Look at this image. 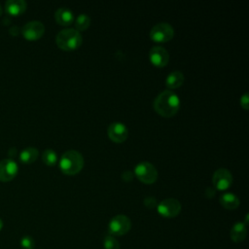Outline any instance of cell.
Instances as JSON below:
<instances>
[{
    "label": "cell",
    "mask_w": 249,
    "mask_h": 249,
    "mask_svg": "<svg viewBox=\"0 0 249 249\" xmlns=\"http://www.w3.org/2000/svg\"><path fill=\"white\" fill-rule=\"evenodd\" d=\"M154 109L160 116L169 118L174 116L180 107V99L171 89H165L160 92L154 100Z\"/></svg>",
    "instance_id": "6da1fadb"
},
{
    "label": "cell",
    "mask_w": 249,
    "mask_h": 249,
    "mask_svg": "<svg viewBox=\"0 0 249 249\" xmlns=\"http://www.w3.org/2000/svg\"><path fill=\"white\" fill-rule=\"evenodd\" d=\"M104 248L105 249H120V243L114 236L107 235L104 238Z\"/></svg>",
    "instance_id": "44dd1931"
},
{
    "label": "cell",
    "mask_w": 249,
    "mask_h": 249,
    "mask_svg": "<svg viewBox=\"0 0 249 249\" xmlns=\"http://www.w3.org/2000/svg\"><path fill=\"white\" fill-rule=\"evenodd\" d=\"M3 226H4V223H3V221H2V219L0 218V231L3 229Z\"/></svg>",
    "instance_id": "484cf974"
},
{
    "label": "cell",
    "mask_w": 249,
    "mask_h": 249,
    "mask_svg": "<svg viewBox=\"0 0 249 249\" xmlns=\"http://www.w3.org/2000/svg\"><path fill=\"white\" fill-rule=\"evenodd\" d=\"M107 133L109 138L114 142H123L127 138V127L120 122H114L108 125Z\"/></svg>",
    "instance_id": "8fae6325"
},
{
    "label": "cell",
    "mask_w": 249,
    "mask_h": 249,
    "mask_svg": "<svg viewBox=\"0 0 249 249\" xmlns=\"http://www.w3.org/2000/svg\"><path fill=\"white\" fill-rule=\"evenodd\" d=\"M54 19L58 24L69 25L74 20V15L70 9L66 7H61L55 11Z\"/></svg>",
    "instance_id": "4fadbf2b"
},
{
    "label": "cell",
    "mask_w": 249,
    "mask_h": 249,
    "mask_svg": "<svg viewBox=\"0 0 249 249\" xmlns=\"http://www.w3.org/2000/svg\"><path fill=\"white\" fill-rule=\"evenodd\" d=\"M134 172L140 181L147 183V184L154 183L158 178L157 168L149 161L139 162L135 166Z\"/></svg>",
    "instance_id": "277c9868"
},
{
    "label": "cell",
    "mask_w": 249,
    "mask_h": 249,
    "mask_svg": "<svg viewBox=\"0 0 249 249\" xmlns=\"http://www.w3.org/2000/svg\"><path fill=\"white\" fill-rule=\"evenodd\" d=\"M213 185L218 190H226L232 183V175L227 168H218L212 177Z\"/></svg>",
    "instance_id": "9c48e42d"
},
{
    "label": "cell",
    "mask_w": 249,
    "mask_h": 249,
    "mask_svg": "<svg viewBox=\"0 0 249 249\" xmlns=\"http://www.w3.org/2000/svg\"><path fill=\"white\" fill-rule=\"evenodd\" d=\"M131 227L130 219L125 215H116L114 216L108 225V230L110 233L114 235H123L125 234Z\"/></svg>",
    "instance_id": "8992f818"
},
{
    "label": "cell",
    "mask_w": 249,
    "mask_h": 249,
    "mask_svg": "<svg viewBox=\"0 0 249 249\" xmlns=\"http://www.w3.org/2000/svg\"><path fill=\"white\" fill-rule=\"evenodd\" d=\"M84 166V158L76 150H68L60 158L59 167L63 173L73 175L81 171Z\"/></svg>",
    "instance_id": "7a4b0ae2"
},
{
    "label": "cell",
    "mask_w": 249,
    "mask_h": 249,
    "mask_svg": "<svg viewBox=\"0 0 249 249\" xmlns=\"http://www.w3.org/2000/svg\"><path fill=\"white\" fill-rule=\"evenodd\" d=\"M144 204L149 207V208H154L156 205H157V200L156 198L152 197V196H148L145 198L144 200Z\"/></svg>",
    "instance_id": "cb8c5ba5"
},
{
    "label": "cell",
    "mask_w": 249,
    "mask_h": 249,
    "mask_svg": "<svg viewBox=\"0 0 249 249\" xmlns=\"http://www.w3.org/2000/svg\"><path fill=\"white\" fill-rule=\"evenodd\" d=\"M43 161L48 165H53L56 162L57 156L56 153L52 149H46L42 154Z\"/></svg>",
    "instance_id": "ffe728a7"
},
{
    "label": "cell",
    "mask_w": 249,
    "mask_h": 249,
    "mask_svg": "<svg viewBox=\"0 0 249 249\" xmlns=\"http://www.w3.org/2000/svg\"><path fill=\"white\" fill-rule=\"evenodd\" d=\"M248 104H249V97H248V92H244L243 95L240 97V105L242 106L243 109H248Z\"/></svg>",
    "instance_id": "603a6c76"
},
{
    "label": "cell",
    "mask_w": 249,
    "mask_h": 249,
    "mask_svg": "<svg viewBox=\"0 0 249 249\" xmlns=\"http://www.w3.org/2000/svg\"><path fill=\"white\" fill-rule=\"evenodd\" d=\"M44 32L45 26L40 20H30L21 28V33L27 40H37L44 34Z\"/></svg>",
    "instance_id": "ba28073f"
},
{
    "label": "cell",
    "mask_w": 249,
    "mask_h": 249,
    "mask_svg": "<svg viewBox=\"0 0 249 249\" xmlns=\"http://www.w3.org/2000/svg\"><path fill=\"white\" fill-rule=\"evenodd\" d=\"M220 203L229 210L235 209L239 205L238 197L232 193H225L220 196Z\"/></svg>",
    "instance_id": "e0dca14e"
},
{
    "label": "cell",
    "mask_w": 249,
    "mask_h": 249,
    "mask_svg": "<svg viewBox=\"0 0 249 249\" xmlns=\"http://www.w3.org/2000/svg\"><path fill=\"white\" fill-rule=\"evenodd\" d=\"M181 211V203L176 198H165L161 200L158 205V212L167 218H173L177 216Z\"/></svg>",
    "instance_id": "52a82bcc"
},
{
    "label": "cell",
    "mask_w": 249,
    "mask_h": 249,
    "mask_svg": "<svg viewBox=\"0 0 249 249\" xmlns=\"http://www.w3.org/2000/svg\"><path fill=\"white\" fill-rule=\"evenodd\" d=\"M20 246L22 249H33L35 246V241L31 236L24 235L20 239Z\"/></svg>",
    "instance_id": "7402d4cb"
},
{
    "label": "cell",
    "mask_w": 249,
    "mask_h": 249,
    "mask_svg": "<svg viewBox=\"0 0 249 249\" xmlns=\"http://www.w3.org/2000/svg\"><path fill=\"white\" fill-rule=\"evenodd\" d=\"M122 176H123V178H124L125 180H130V179L132 178V174H131V172H130L129 170H125L124 172H123Z\"/></svg>",
    "instance_id": "d4e9b609"
},
{
    "label": "cell",
    "mask_w": 249,
    "mask_h": 249,
    "mask_svg": "<svg viewBox=\"0 0 249 249\" xmlns=\"http://www.w3.org/2000/svg\"><path fill=\"white\" fill-rule=\"evenodd\" d=\"M83 37L75 28H65L60 30L55 37L56 45L64 51H72L79 48L82 44Z\"/></svg>",
    "instance_id": "3957f363"
},
{
    "label": "cell",
    "mask_w": 249,
    "mask_h": 249,
    "mask_svg": "<svg viewBox=\"0 0 249 249\" xmlns=\"http://www.w3.org/2000/svg\"><path fill=\"white\" fill-rule=\"evenodd\" d=\"M39 152L35 147H26L19 153V159L22 162L31 163L38 158Z\"/></svg>",
    "instance_id": "ac0fdd59"
},
{
    "label": "cell",
    "mask_w": 249,
    "mask_h": 249,
    "mask_svg": "<svg viewBox=\"0 0 249 249\" xmlns=\"http://www.w3.org/2000/svg\"><path fill=\"white\" fill-rule=\"evenodd\" d=\"M75 29L80 31H83L87 29L90 24V18L87 14H80L76 19H75Z\"/></svg>",
    "instance_id": "d6986e66"
},
{
    "label": "cell",
    "mask_w": 249,
    "mask_h": 249,
    "mask_svg": "<svg viewBox=\"0 0 249 249\" xmlns=\"http://www.w3.org/2000/svg\"><path fill=\"white\" fill-rule=\"evenodd\" d=\"M184 83V75L181 71H173L168 74L165 80V86L168 89H176L182 86Z\"/></svg>",
    "instance_id": "2e32d148"
},
{
    "label": "cell",
    "mask_w": 249,
    "mask_h": 249,
    "mask_svg": "<svg viewBox=\"0 0 249 249\" xmlns=\"http://www.w3.org/2000/svg\"><path fill=\"white\" fill-rule=\"evenodd\" d=\"M26 9V2L24 0H8L5 4V10L7 13L13 16L23 13Z\"/></svg>",
    "instance_id": "5bb4252c"
},
{
    "label": "cell",
    "mask_w": 249,
    "mask_h": 249,
    "mask_svg": "<svg viewBox=\"0 0 249 249\" xmlns=\"http://www.w3.org/2000/svg\"><path fill=\"white\" fill-rule=\"evenodd\" d=\"M18 163L12 159H4L0 161V180L10 181L18 173Z\"/></svg>",
    "instance_id": "7c38bea8"
},
{
    "label": "cell",
    "mask_w": 249,
    "mask_h": 249,
    "mask_svg": "<svg viewBox=\"0 0 249 249\" xmlns=\"http://www.w3.org/2000/svg\"><path fill=\"white\" fill-rule=\"evenodd\" d=\"M149 58L154 65L162 67L167 64L169 60V53L163 47L155 46L152 47L149 51Z\"/></svg>",
    "instance_id": "30bf717a"
},
{
    "label": "cell",
    "mask_w": 249,
    "mask_h": 249,
    "mask_svg": "<svg viewBox=\"0 0 249 249\" xmlns=\"http://www.w3.org/2000/svg\"><path fill=\"white\" fill-rule=\"evenodd\" d=\"M2 11H3V10H2V7H1V5H0V16H1V14H2Z\"/></svg>",
    "instance_id": "4316f807"
},
{
    "label": "cell",
    "mask_w": 249,
    "mask_h": 249,
    "mask_svg": "<svg viewBox=\"0 0 249 249\" xmlns=\"http://www.w3.org/2000/svg\"><path fill=\"white\" fill-rule=\"evenodd\" d=\"M173 35L174 29L168 22H159L150 30V38L156 42H167Z\"/></svg>",
    "instance_id": "5b68a950"
},
{
    "label": "cell",
    "mask_w": 249,
    "mask_h": 249,
    "mask_svg": "<svg viewBox=\"0 0 249 249\" xmlns=\"http://www.w3.org/2000/svg\"><path fill=\"white\" fill-rule=\"evenodd\" d=\"M246 234H247V230H246L245 224L241 222L235 223L231 230V238L232 241L236 243L243 241L246 237Z\"/></svg>",
    "instance_id": "9a60e30c"
}]
</instances>
